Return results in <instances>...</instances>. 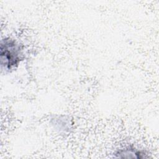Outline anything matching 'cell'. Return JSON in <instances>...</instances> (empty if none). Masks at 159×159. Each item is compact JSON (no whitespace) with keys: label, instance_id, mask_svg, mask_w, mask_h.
<instances>
[{"label":"cell","instance_id":"2","mask_svg":"<svg viewBox=\"0 0 159 159\" xmlns=\"http://www.w3.org/2000/svg\"><path fill=\"white\" fill-rule=\"evenodd\" d=\"M119 155V157L121 155H124L122 157H124L126 155H133V158H143L145 157V156L143 155V152H142L141 151L137 150L135 148H129L127 149H124V150H122L119 152H117V153Z\"/></svg>","mask_w":159,"mask_h":159},{"label":"cell","instance_id":"1","mask_svg":"<svg viewBox=\"0 0 159 159\" xmlns=\"http://www.w3.org/2000/svg\"><path fill=\"white\" fill-rule=\"evenodd\" d=\"M22 48L16 40L6 38L1 43V64L6 70L16 66L20 61Z\"/></svg>","mask_w":159,"mask_h":159}]
</instances>
